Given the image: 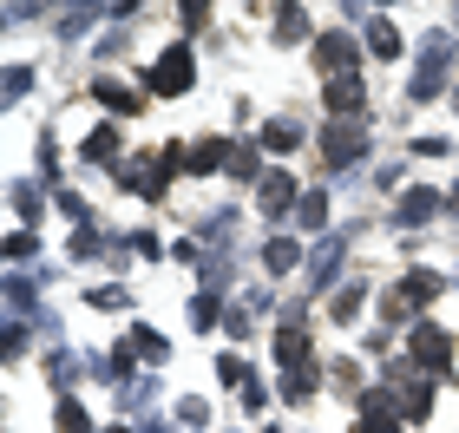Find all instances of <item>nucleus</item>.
Returning <instances> with one entry per match:
<instances>
[{
    "mask_svg": "<svg viewBox=\"0 0 459 433\" xmlns=\"http://www.w3.org/2000/svg\"><path fill=\"white\" fill-rule=\"evenodd\" d=\"M256 204H263L269 217H282V211H296V204H302V191H296V178H289V171H269L256 184Z\"/></svg>",
    "mask_w": 459,
    "mask_h": 433,
    "instance_id": "9",
    "label": "nucleus"
},
{
    "mask_svg": "<svg viewBox=\"0 0 459 433\" xmlns=\"http://www.w3.org/2000/svg\"><path fill=\"white\" fill-rule=\"evenodd\" d=\"M164 184H171V171H164V164H152V158H132V164H125V191H132V197H164Z\"/></svg>",
    "mask_w": 459,
    "mask_h": 433,
    "instance_id": "7",
    "label": "nucleus"
},
{
    "mask_svg": "<svg viewBox=\"0 0 459 433\" xmlns=\"http://www.w3.org/2000/svg\"><path fill=\"white\" fill-rule=\"evenodd\" d=\"M217 375H223V381H237V387H249V381H256V375H249V368H243L237 355H223V361H217Z\"/></svg>",
    "mask_w": 459,
    "mask_h": 433,
    "instance_id": "36",
    "label": "nucleus"
},
{
    "mask_svg": "<svg viewBox=\"0 0 459 433\" xmlns=\"http://www.w3.org/2000/svg\"><path fill=\"white\" fill-rule=\"evenodd\" d=\"M302 138H308V132L296 126V118H276V126H263V144H269V152H296Z\"/></svg>",
    "mask_w": 459,
    "mask_h": 433,
    "instance_id": "20",
    "label": "nucleus"
},
{
    "mask_svg": "<svg viewBox=\"0 0 459 433\" xmlns=\"http://www.w3.org/2000/svg\"><path fill=\"white\" fill-rule=\"evenodd\" d=\"M223 335H230V342L249 335V308H230V316H223Z\"/></svg>",
    "mask_w": 459,
    "mask_h": 433,
    "instance_id": "38",
    "label": "nucleus"
},
{
    "mask_svg": "<svg viewBox=\"0 0 459 433\" xmlns=\"http://www.w3.org/2000/svg\"><path fill=\"white\" fill-rule=\"evenodd\" d=\"M92 99H99V106H112V112H138V92H125L118 79H92Z\"/></svg>",
    "mask_w": 459,
    "mask_h": 433,
    "instance_id": "19",
    "label": "nucleus"
},
{
    "mask_svg": "<svg viewBox=\"0 0 459 433\" xmlns=\"http://www.w3.org/2000/svg\"><path fill=\"white\" fill-rule=\"evenodd\" d=\"M92 20H99L92 7H73L66 20H59V39H79V33H86V27H92Z\"/></svg>",
    "mask_w": 459,
    "mask_h": 433,
    "instance_id": "32",
    "label": "nucleus"
},
{
    "mask_svg": "<svg viewBox=\"0 0 459 433\" xmlns=\"http://www.w3.org/2000/svg\"><path fill=\"white\" fill-rule=\"evenodd\" d=\"M342 256H348V237H322L316 250H308V296H322V289L342 276Z\"/></svg>",
    "mask_w": 459,
    "mask_h": 433,
    "instance_id": "4",
    "label": "nucleus"
},
{
    "mask_svg": "<svg viewBox=\"0 0 459 433\" xmlns=\"http://www.w3.org/2000/svg\"><path fill=\"white\" fill-rule=\"evenodd\" d=\"M217 322H223V289H197V296H191V328L211 335Z\"/></svg>",
    "mask_w": 459,
    "mask_h": 433,
    "instance_id": "14",
    "label": "nucleus"
},
{
    "mask_svg": "<svg viewBox=\"0 0 459 433\" xmlns=\"http://www.w3.org/2000/svg\"><path fill=\"white\" fill-rule=\"evenodd\" d=\"M178 20H184V33H197V27H204V20H211V7H197V0H191V7H184Z\"/></svg>",
    "mask_w": 459,
    "mask_h": 433,
    "instance_id": "44",
    "label": "nucleus"
},
{
    "mask_svg": "<svg viewBox=\"0 0 459 433\" xmlns=\"http://www.w3.org/2000/svg\"><path fill=\"white\" fill-rule=\"evenodd\" d=\"M178 420H184V427H211V407H204V401H184Z\"/></svg>",
    "mask_w": 459,
    "mask_h": 433,
    "instance_id": "39",
    "label": "nucleus"
},
{
    "mask_svg": "<svg viewBox=\"0 0 459 433\" xmlns=\"http://www.w3.org/2000/svg\"><path fill=\"white\" fill-rule=\"evenodd\" d=\"M243 407H249V414H256V407H269V387H263V381H249V387H243Z\"/></svg>",
    "mask_w": 459,
    "mask_h": 433,
    "instance_id": "43",
    "label": "nucleus"
},
{
    "mask_svg": "<svg viewBox=\"0 0 459 433\" xmlns=\"http://www.w3.org/2000/svg\"><path fill=\"white\" fill-rule=\"evenodd\" d=\"M7 302L20 308V316H27V308L39 302V276H20V270H13V276H7Z\"/></svg>",
    "mask_w": 459,
    "mask_h": 433,
    "instance_id": "25",
    "label": "nucleus"
},
{
    "mask_svg": "<svg viewBox=\"0 0 459 433\" xmlns=\"http://www.w3.org/2000/svg\"><path fill=\"white\" fill-rule=\"evenodd\" d=\"M27 335H33L27 322H7V355H27Z\"/></svg>",
    "mask_w": 459,
    "mask_h": 433,
    "instance_id": "41",
    "label": "nucleus"
},
{
    "mask_svg": "<svg viewBox=\"0 0 459 433\" xmlns=\"http://www.w3.org/2000/svg\"><path fill=\"white\" fill-rule=\"evenodd\" d=\"M230 152H237V144H223V138H197V144H191V171H197V178L230 171Z\"/></svg>",
    "mask_w": 459,
    "mask_h": 433,
    "instance_id": "10",
    "label": "nucleus"
},
{
    "mask_svg": "<svg viewBox=\"0 0 459 433\" xmlns=\"http://www.w3.org/2000/svg\"><path fill=\"white\" fill-rule=\"evenodd\" d=\"M79 158H86V164H118V132H112V126H99L86 144H79Z\"/></svg>",
    "mask_w": 459,
    "mask_h": 433,
    "instance_id": "17",
    "label": "nucleus"
},
{
    "mask_svg": "<svg viewBox=\"0 0 459 433\" xmlns=\"http://www.w3.org/2000/svg\"><path fill=\"white\" fill-rule=\"evenodd\" d=\"M322 158H328V171H354V164L368 158V118H335V126H322Z\"/></svg>",
    "mask_w": 459,
    "mask_h": 433,
    "instance_id": "1",
    "label": "nucleus"
},
{
    "mask_svg": "<svg viewBox=\"0 0 459 433\" xmlns=\"http://www.w3.org/2000/svg\"><path fill=\"white\" fill-rule=\"evenodd\" d=\"M368 106V86H361V73H342V79H328V112L335 118H361Z\"/></svg>",
    "mask_w": 459,
    "mask_h": 433,
    "instance_id": "8",
    "label": "nucleus"
},
{
    "mask_svg": "<svg viewBox=\"0 0 459 433\" xmlns=\"http://www.w3.org/2000/svg\"><path fill=\"white\" fill-rule=\"evenodd\" d=\"M47 375H53L59 387H73V375H79V361H73V355H59V348H53V355H47Z\"/></svg>",
    "mask_w": 459,
    "mask_h": 433,
    "instance_id": "33",
    "label": "nucleus"
},
{
    "mask_svg": "<svg viewBox=\"0 0 459 433\" xmlns=\"http://www.w3.org/2000/svg\"><path fill=\"white\" fill-rule=\"evenodd\" d=\"M316 381H322V368H316V361L296 368V375L282 381V401H308V394H316Z\"/></svg>",
    "mask_w": 459,
    "mask_h": 433,
    "instance_id": "26",
    "label": "nucleus"
},
{
    "mask_svg": "<svg viewBox=\"0 0 459 433\" xmlns=\"http://www.w3.org/2000/svg\"><path fill=\"white\" fill-rule=\"evenodd\" d=\"M276 361L289 368V375H296V368H308V361H316V355H308V335H302V328H276Z\"/></svg>",
    "mask_w": 459,
    "mask_h": 433,
    "instance_id": "11",
    "label": "nucleus"
},
{
    "mask_svg": "<svg viewBox=\"0 0 459 433\" xmlns=\"http://www.w3.org/2000/svg\"><path fill=\"white\" fill-rule=\"evenodd\" d=\"M401 407H407V420H427L433 414V387L413 375V387H401Z\"/></svg>",
    "mask_w": 459,
    "mask_h": 433,
    "instance_id": "24",
    "label": "nucleus"
},
{
    "mask_svg": "<svg viewBox=\"0 0 459 433\" xmlns=\"http://www.w3.org/2000/svg\"><path fill=\"white\" fill-rule=\"evenodd\" d=\"M302 33H308V13H302V7H282V13H276V39H282V47H296Z\"/></svg>",
    "mask_w": 459,
    "mask_h": 433,
    "instance_id": "27",
    "label": "nucleus"
},
{
    "mask_svg": "<svg viewBox=\"0 0 459 433\" xmlns=\"http://www.w3.org/2000/svg\"><path fill=\"white\" fill-rule=\"evenodd\" d=\"M354 53H361V39H354V33H322V39H316V66H322L328 79H342V73L354 66Z\"/></svg>",
    "mask_w": 459,
    "mask_h": 433,
    "instance_id": "5",
    "label": "nucleus"
},
{
    "mask_svg": "<svg viewBox=\"0 0 459 433\" xmlns=\"http://www.w3.org/2000/svg\"><path fill=\"white\" fill-rule=\"evenodd\" d=\"M53 204H59V211H66V217H86V197H79V191H59Z\"/></svg>",
    "mask_w": 459,
    "mask_h": 433,
    "instance_id": "42",
    "label": "nucleus"
},
{
    "mask_svg": "<svg viewBox=\"0 0 459 433\" xmlns=\"http://www.w3.org/2000/svg\"><path fill=\"white\" fill-rule=\"evenodd\" d=\"M296 223H302L308 237H316L322 223H328V191H302V204H296Z\"/></svg>",
    "mask_w": 459,
    "mask_h": 433,
    "instance_id": "18",
    "label": "nucleus"
},
{
    "mask_svg": "<svg viewBox=\"0 0 459 433\" xmlns=\"http://www.w3.org/2000/svg\"><path fill=\"white\" fill-rule=\"evenodd\" d=\"M223 178H237V184H263L269 171H263L256 144H237V152H230V171H223Z\"/></svg>",
    "mask_w": 459,
    "mask_h": 433,
    "instance_id": "16",
    "label": "nucleus"
},
{
    "mask_svg": "<svg viewBox=\"0 0 459 433\" xmlns=\"http://www.w3.org/2000/svg\"><path fill=\"white\" fill-rule=\"evenodd\" d=\"M446 66H453V39H446V33L420 39V73H446Z\"/></svg>",
    "mask_w": 459,
    "mask_h": 433,
    "instance_id": "21",
    "label": "nucleus"
},
{
    "mask_svg": "<svg viewBox=\"0 0 459 433\" xmlns=\"http://www.w3.org/2000/svg\"><path fill=\"white\" fill-rule=\"evenodd\" d=\"M440 92H446V73H420L407 86V106H427V99H440Z\"/></svg>",
    "mask_w": 459,
    "mask_h": 433,
    "instance_id": "29",
    "label": "nucleus"
},
{
    "mask_svg": "<svg viewBox=\"0 0 459 433\" xmlns=\"http://www.w3.org/2000/svg\"><path fill=\"white\" fill-rule=\"evenodd\" d=\"M59 433H92V420H86L79 401H59Z\"/></svg>",
    "mask_w": 459,
    "mask_h": 433,
    "instance_id": "31",
    "label": "nucleus"
},
{
    "mask_svg": "<svg viewBox=\"0 0 459 433\" xmlns=\"http://www.w3.org/2000/svg\"><path fill=\"white\" fill-rule=\"evenodd\" d=\"M191 79H197V59H191V47H164V53H158V66L144 73V92L178 99V92H191Z\"/></svg>",
    "mask_w": 459,
    "mask_h": 433,
    "instance_id": "2",
    "label": "nucleus"
},
{
    "mask_svg": "<svg viewBox=\"0 0 459 433\" xmlns=\"http://www.w3.org/2000/svg\"><path fill=\"white\" fill-rule=\"evenodd\" d=\"M433 211H440V197H433L427 184H413V191L394 204V230H420V223H433Z\"/></svg>",
    "mask_w": 459,
    "mask_h": 433,
    "instance_id": "6",
    "label": "nucleus"
},
{
    "mask_svg": "<svg viewBox=\"0 0 459 433\" xmlns=\"http://www.w3.org/2000/svg\"><path fill=\"white\" fill-rule=\"evenodd\" d=\"M230 230H237V211H217L211 223H197V243H217V250H223Z\"/></svg>",
    "mask_w": 459,
    "mask_h": 433,
    "instance_id": "28",
    "label": "nucleus"
},
{
    "mask_svg": "<svg viewBox=\"0 0 459 433\" xmlns=\"http://www.w3.org/2000/svg\"><path fill=\"white\" fill-rule=\"evenodd\" d=\"M132 355H144L152 368L171 361V348H164V335H152V328H132Z\"/></svg>",
    "mask_w": 459,
    "mask_h": 433,
    "instance_id": "23",
    "label": "nucleus"
},
{
    "mask_svg": "<svg viewBox=\"0 0 459 433\" xmlns=\"http://www.w3.org/2000/svg\"><path fill=\"white\" fill-rule=\"evenodd\" d=\"M27 86H33V66H13L7 73V99H27Z\"/></svg>",
    "mask_w": 459,
    "mask_h": 433,
    "instance_id": "40",
    "label": "nucleus"
},
{
    "mask_svg": "<svg viewBox=\"0 0 459 433\" xmlns=\"http://www.w3.org/2000/svg\"><path fill=\"white\" fill-rule=\"evenodd\" d=\"M99 250H112V243L99 237V230H79V237H73V263H92Z\"/></svg>",
    "mask_w": 459,
    "mask_h": 433,
    "instance_id": "30",
    "label": "nucleus"
},
{
    "mask_svg": "<svg viewBox=\"0 0 459 433\" xmlns=\"http://www.w3.org/2000/svg\"><path fill=\"white\" fill-rule=\"evenodd\" d=\"M453 33H459V13H453Z\"/></svg>",
    "mask_w": 459,
    "mask_h": 433,
    "instance_id": "46",
    "label": "nucleus"
},
{
    "mask_svg": "<svg viewBox=\"0 0 459 433\" xmlns=\"http://www.w3.org/2000/svg\"><path fill=\"white\" fill-rule=\"evenodd\" d=\"M413 375H453V335L440 322H413Z\"/></svg>",
    "mask_w": 459,
    "mask_h": 433,
    "instance_id": "3",
    "label": "nucleus"
},
{
    "mask_svg": "<svg viewBox=\"0 0 459 433\" xmlns=\"http://www.w3.org/2000/svg\"><path fill=\"white\" fill-rule=\"evenodd\" d=\"M106 433H125V427H106Z\"/></svg>",
    "mask_w": 459,
    "mask_h": 433,
    "instance_id": "47",
    "label": "nucleus"
},
{
    "mask_svg": "<svg viewBox=\"0 0 459 433\" xmlns=\"http://www.w3.org/2000/svg\"><path fill=\"white\" fill-rule=\"evenodd\" d=\"M440 289H446V282L433 276V270H407V276H401V302H407V308H427Z\"/></svg>",
    "mask_w": 459,
    "mask_h": 433,
    "instance_id": "12",
    "label": "nucleus"
},
{
    "mask_svg": "<svg viewBox=\"0 0 459 433\" xmlns=\"http://www.w3.org/2000/svg\"><path fill=\"white\" fill-rule=\"evenodd\" d=\"M13 211H20V217L39 211V191H33V184H13Z\"/></svg>",
    "mask_w": 459,
    "mask_h": 433,
    "instance_id": "37",
    "label": "nucleus"
},
{
    "mask_svg": "<svg viewBox=\"0 0 459 433\" xmlns=\"http://www.w3.org/2000/svg\"><path fill=\"white\" fill-rule=\"evenodd\" d=\"M86 302H92V308H125V302H132V296H125V289H118V282H106V289H86Z\"/></svg>",
    "mask_w": 459,
    "mask_h": 433,
    "instance_id": "34",
    "label": "nucleus"
},
{
    "mask_svg": "<svg viewBox=\"0 0 459 433\" xmlns=\"http://www.w3.org/2000/svg\"><path fill=\"white\" fill-rule=\"evenodd\" d=\"M33 250H39V237H33V230H13V237H7V256H13V263H27Z\"/></svg>",
    "mask_w": 459,
    "mask_h": 433,
    "instance_id": "35",
    "label": "nucleus"
},
{
    "mask_svg": "<svg viewBox=\"0 0 459 433\" xmlns=\"http://www.w3.org/2000/svg\"><path fill=\"white\" fill-rule=\"evenodd\" d=\"M361 33H368V53L374 59H401V33H394L387 20H361Z\"/></svg>",
    "mask_w": 459,
    "mask_h": 433,
    "instance_id": "15",
    "label": "nucleus"
},
{
    "mask_svg": "<svg viewBox=\"0 0 459 433\" xmlns=\"http://www.w3.org/2000/svg\"><path fill=\"white\" fill-rule=\"evenodd\" d=\"M138 433H171V427H164V420H144V427H138Z\"/></svg>",
    "mask_w": 459,
    "mask_h": 433,
    "instance_id": "45",
    "label": "nucleus"
},
{
    "mask_svg": "<svg viewBox=\"0 0 459 433\" xmlns=\"http://www.w3.org/2000/svg\"><path fill=\"white\" fill-rule=\"evenodd\" d=\"M296 263H302V243H296V237H276V243H263V270H269V276H289Z\"/></svg>",
    "mask_w": 459,
    "mask_h": 433,
    "instance_id": "13",
    "label": "nucleus"
},
{
    "mask_svg": "<svg viewBox=\"0 0 459 433\" xmlns=\"http://www.w3.org/2000/svg\"><path fill=\"white\" fill-rule=\"evenodd\" d=\"M361 302H368V282H348L342 296L328 302V316H335V322H354V316H361Z\"/></svg>",
    "mask_w": 459,
    "mask_h": 433,
    "instance_id": "22",
    "label": "nucleus"
}]
</instances>
